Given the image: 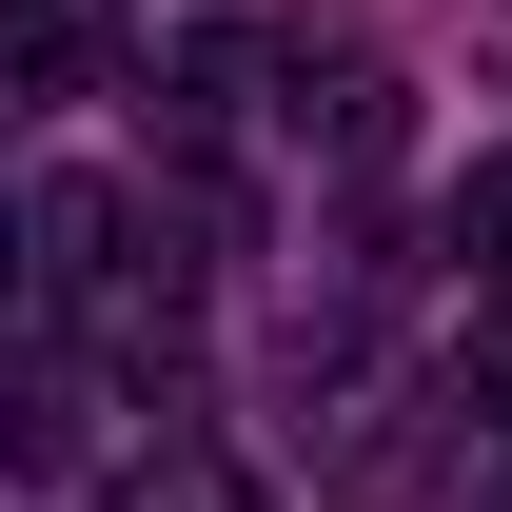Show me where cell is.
<instances>
[{
  "label": "cell",
  "mask_w": 512,
  "mask_h": 512,
  "mask_svg": "<svg viewBox=\"0 0 512 512\" xmlns=\"http://www.w3.org/2000/svg\"><path fill=\"white\" fill-rule=\"evenodd\" d=\"M119 512H276V493H256L237 453H158V473H119Z\"/></svg>",
  "instance_id": "3957f363"
},
{
  "label": "cell",
  "mask_w": 512,
  "mask_h": 512,
  "mask_svg": "<svg viewBox=\"0 0 512 512\" xmlns=\"http://www.w3.org/2000/svg\"><path fill=\"white\" fill-rule=\"evenodd\" d=\"M20 296H40V256H20V217H0V316H20Z\"/></svg>",
  "instance_id": "8992f818"
},
{
  "label": "cell",
  "mask_w": 512,
  "mask_h": 512,
  "mask_svg": "<svg viewBox=\"0 0 512 512\" xmlns=\"http://www.w3.org/2000/svg\"><path fill=\"white\" fill-rule=\"evenodd\" d=\"M473 414L512 434V296H493V335H473Z\"/></svg>",
  "instance_id": "5b68a950"
},
{
  "label": "cell",
  "mask_w": 512,
  "mask_h": 512,
  "mask_svg": "<svg viewBox=\"0 0 512 512\" xmlns=\"http://www.w3.org/2000/svg\"><path fill=\"white\" fill-rule=\"evenodd\" d=\"M453 256L512 296V158H473V178H453Z\"/></svg>",
  "instance_id": "277c9868"
},
{
  "label": "cell",
  "mask_w": 512,
  "mask_h": 512,
  "mask_svg": "<svg viewBox=\"0 0 512 512\" xmlns=\"http://www.w3.org/2000/svg\"><path fill=\"white\" fill-rule=\"evenodd\" d=\"M119 0H0V99H99Z\"/></svg>",
  "instance_id": "6da1fadb"
},
{
  "label": "cell",
  "mask_w": 512,
  "mask_h": 512,
  "mask_svg": "<svg viewBox=\"0 0 512 512\" xmlns=\"http://www.w3.org/2000/svg\"><path fill=\"white\" fill-rule=\"evenodd\" d=\"M79 414H99V394H79V355L0 335V473H60V453H79Z\"/></svg>",
  "instance_id": "7a4b0ae2"
}]
</instances>
